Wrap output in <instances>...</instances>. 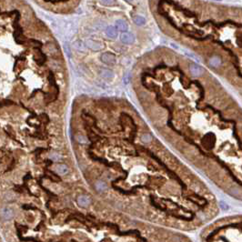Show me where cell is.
<instances>
[{
	"mask_svg": "<svg viewBox=\"0 0 242 242\" xmlns=\"http://www.w3.org/2000/svg\"><path fill=\"white\" fill-rule=\"evenodd\" d=\"M85 45L88 48H89L93 51H99V50L103 49V47H104L101 42L93 40V39H87L85 42Z\"/></svg>",
	"mask_w": 242,
	"mask_h": 242,
	"instance_id": "1",
	"label": "cell"
},
{
	"mask_svg": "<svg viewBox=\"0 0 242 242\" xmlns=\"http://www.w3.org/2000/svg\"><path fill=\"white\" fill-rule=\"evenodd\" d=\"M101 61L107 65H114L116 63V57L111 53H103L100 57Z\"/></svg>",
	"mask_w": 242,
	"mask_h": 242,
	"instance_id": "2",
	"label": "cell"
},
{
	"mask_svg": "<svg viewBox=\"0 0 242 242\" xmlns=\"http://www.w3.org/2000/svg\"><path fill=\"white\" fill-rule=\"evenodd\" d=\"M77 201H78V204L79 207L88 208L91 204V198H90V197H88L87 195H80L78 197Z\"/></svg>",
	"mask_w": 242,
	"mask_h": 242,
	"instance_id": "3",
	"label": "cell"
},
{
	"mask_svg": "<svg viewBox=\"0 0 242 242\" xmlns=\"http://www.w3.org/2000/svg\"><path fill=\"white\" fill-rule=\"evenodd\" d=\"M120 40L124 44H132L135 41V37L131 33L126 32V33H122V35L120 36Z\"/></svg>",
	"mask_w": 242,
	"mask_h": 242,
	"instance_id": "4",
	"label": "cell"
},
{
	"mask_svg": "<svg viewBox=\"0 0 242 242\" xmlns=\"http://www.w3.org/2000/svg\"><path fill=\"white\" fill-rule=\"evenodd\" d=\"M189 70H190V73L193 77H200L203 74V68L196 64H192L190 65V68H189Z\"/></svg>",
	"mask_w": 242,
	"mask_h": 242,
	"instance_id": "5",
	"label": "cell"
},
{
	"mask_svg": "<svg viewBox=\"0 0 242 242\" xmlns=\"http://www.w3.org/2000/svg\"><path fill=\"white\" fill-rule=\"evenodd\" d=\"M2 216L6 220H10L14 218V210L8 207H5L2 209Z\"/></svg>",
	"mask_w": 242,
	"mask_h": 242,
	"instance_id": "6",
	"label": "cell"
},
{
	"mask_svg": "<svg viewBox=\"0 0 242 242\" xmlns=\"http://www.w3.org/2000/svg\"><path fill=\"white\" fill-rule=\"evenodd\" d=\"M116 28H117V30L118 29L119 31H121V32L126 33L129 29V26L127 23H126V21L118 20V21H116Z\"/></svg>",
	"mask_w": 242,
	"mask_h": 242,
	"instance_id": "7",
	"label": "cell"
},
{
	"mask_svg": "<svg viewBox=\"0 0 242 242\" xmlns=\"http://www.w3.org/2000/svg\"><path fill=\"white\" fill-rule=\"evenodd\" d=\"M106 34L108 37L116 38L118 36V30H117V28H116V27L109 26L106 28Z\"/></svg>",
	"mask_w": 242,
	"mask_h": 242,
	"instance_id": "8",
	"label": "cell"
},
{
	"mask_svg": "<svg viewBox=\"0 0 242 242\" xmlns=\"http://www.w3.org/2000/svg\"><path fill=\"white\" fill-rule=\"evenodd\" d=\"M56 170L59 175H66L69 171L68 167L65 164H58L56 167Z\"/></svg>",
	"mask_w": 242,
	"mask_h": 242,
	"instance_id": "9",
	"label": "cell"
},
{
	"mask_svg": "<svg viewBox=\"0 0 242 242\" xmlns=\"http://www.w3.org/2000/svg\"><path fill=\"white\" fill-rule=\"evenodd\" d=\"M95 187H96V189L98 191V192H104L105 190H107V188H108V185L105 183L104 181H97L96 184H95Z\"/></svg>",
	"mask_w": 242,
	"mask_h": 242,
	"instance_id": "10",
	"label": "cell"
},
{
	"mask_svg": "<svg viewBox=\"0 0 242 242\" xmlns=\"http://www.w3.org/2000/svg\"><path fill=\"white\" fill-rule=\"evenodd\" d=\"M100 76L103 78H106V79H110L114 77V73L112 70L110 69H102L101 72H100Z\"/></svg>",
	"mask_w": 242,
	"mask_h": 242,
	"instance_id": "11",
	"label": "cell"
},
{
	"mask_svg": "<svg viewBox=\"0 0 242 242\" xmlns=\"http://www.w3.org/2000/svg\"><path fill=\"white\" fill-rule=\"evenodd\" d=\"M209 65L213 67V68H218L221 65V59H220L219 57H212L211 58L209 59Z\"/></svg>",
	"mask_w": 242,
	"mask_h": 242,
	"instance_id": "12",
	"label": "cell"
},
{
	"mask_svg": "<svg viewBox=\"0 0 242 242\" xmlns=\"http://www.w3.org/2000/svg\"><path fill=\"white\" fill-rule=\"evenodd\" d=\"M133 21L136 25L138 26H144L146 24V19L141 16H136L133 17Z\"/></svg>",
	"mask_w": 242,
	"mask_h": 242,
	"instance_id": "13",
	"label": "cell"
},
{
	"mask_svg": "<svg viewBox=\"0 0 242 242\" xmlns=\"http://www.w3.org/2000/svg\"><path fill=\"white\" fill-rule=\"evenodd\" d=\"M85 47L86 45L82 43L81 41H76L74 44H73V47L78 51H85Z\"/></svg>",
	"mask_w": 242,
	"mask_h": 242,
	"instance_id": "14",
	"label": "cell"
},
{
	"mask_svg": "<svg viewBox=\"0 0 242 242\" xmlns=\"http://www.w3.org/2000/svg\"><path fill=\"white\" fill-rule=\"evenodd\" d=\"M141 140H142L144 143H149V142L152 140V136H151V135H149V134H144V135L141 136Z\"/></svg>",
	"mask_w": 242,
	"mask_h": 242,
	"instance_id": "15",
	"label": "cell"
},
{
	"mask_svg": "<svg viewBox=\"0 0 242 242\" xmlns=\"http://www.w3.org/2000/svg\"><path fill=\"white\" fill-rule=\"evenodd\" d=\"M77 140L80 143V144H86L88 142V139L85 138L84 136H81V135H78L77 136Z\"/></svg>",
	"mask_w": 242,
	"mask_h": 242,
	"instance_id": "16",
	"label": "cell"
},
{
	"mask_svg": "<svg viewBox=\"0 0 242 242\" xmlns=\"http://www.w3.org/2000/svg\"><path fill=\"white\" fill-rule=\"evenodd\" d=\"M101 5H104V6H112V5H114V4H116V2L115 1H111V0H107V1H100L99 2Z\"/></svg>",
	"mask_w": 242,
	"mask_h": 242,
	"instance_id": "17",
	"label": "cell"
},
{
	"mask_svg": "<svg viewBox=\"0 0 242 242\" xmlns=\"http://www.w3.org/2000/svg\"><path fill=\"white\" fill-rule=\"evenodd\" d=\"M219 206H220V208H222L223 210H228V205L224 201H220Z\"/></svg>",
	"mask_w": 242,
	"mask_h": 242,
	"instance_id": "18",
	"label": "cell"
}]
</instances>
